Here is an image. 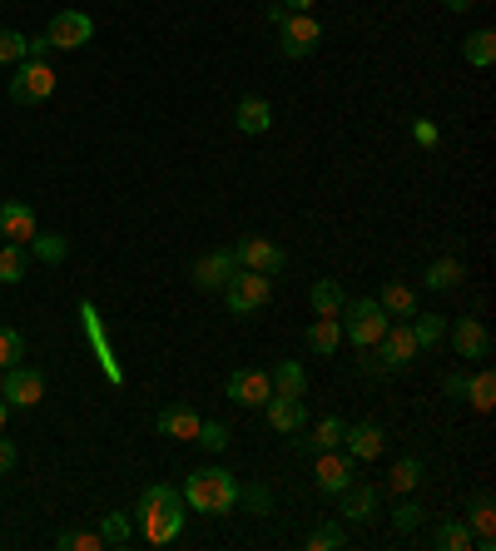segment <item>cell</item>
<instances>
[{"instance_id": "2", "label": "cell", "mask_w": 496, "mask_h": 551, "mask_svg": "<svg viewBox=\"0 0 496 551\" xmlns=\"http://www.w3.org/2000/svg\"><path fill=\"white\" fill-rule=\"evenodd\" d=\"M179 497H184V507H194L204 517H224V512L239 507V477L229 467H199V472L184 477Z\"/></svg>"}, {"instance_id": "28", "label": "cell", "mask_w": 496, "mask_h": 551, "mask_svg": "<svg viewBox=\"0 0 496 551\" xmlns=\"http://www.w3.org/2000/svg\"><path fill=\"white\" fill-rule=\"evenodd\" d=\"M338 343H343V323H338V318H318V323L308 328V348H313L318 358L338 353Z\"/></svg>"}, {"instance_id": "14", "label": "cell", "mask_w": 496, "mask_h": 551, "mask_svg": "<svg viewBox=\"0 0 496 551\" xmlns=\"http://www.w3.org/2000/svg\"><path fill=\"white\" fill-rule=\"evenodd\" d=\"M452 348H457V358H487V353H492L487 323H482V318H457V323H452Z\"/></svg>"}, {"instance_id": "11", "label": "cell", "mask_w": 496, "mask_h": 551, "mask_svg": "<svg viewBox=\"0 0 496 551\" xmlns=\"http://www.w3.org/2000/svg\"><path fill=\"white\" fill-rule=\"evenodd\" d=\"M229 398H234L239 408H263V403L273 398V383H268V373H258V368H239V373H229Z\"/></svg>"}, {"instance_id": "35", "label": "cell", "mask_w": 496, "mask_h": 551, "mask_svg": "<svg viewBox=\"0 0 496 551\" xmlns=\"http://www.w3.org/2000/svg\"><path fill=\"white\" fill-rule=\"evenodd\" d=\"M100 537H105V547H129V542H134V527H129L124 512H110V517L100 522Z\"/></svg>"}, {"instance_id": "27", "label": "cell", "mask_w": 496, "mask_h": 551, "mask_svg": "<svg viewBox=\"0 0 496 551\" xmlns=\"http://www.w3.org/2000/svg\"><path fill=\"white\" fill-rule=\"evenodd\" d=\"M25 249H30V259H40V264H65V254H70V239L35 229V239H30Z\"/></svg>"}, {"instance_id": "21", "label": "cell", "mask_w": 496, "mask_h": 551, "mask_svg": "<svg viewBox=\"0 0 496 551\" xmlns=\"http://www.w3.org/2000/svg\"><path fill=\"white\" fill-rule=\"evenodd\" d=\"M154 422H159V432H164V437H184V442H194L204 417L194 413L189 403H174V408H164V413L154 417Z\"/></svg>"}, {"instance_id": "15", "label": "cell", "mask_w": 496, "mask_h": 551, "mask_svg": "<svg viewBox=\"0 0 496 551\" xmlns=\"http://www.w3.org/2000/svg\"><path fill=\"white\" fill-rule=\"evenodd\" d=\"M35 214H30V204H20V199H5L0 204V239L5 244H30L35 239Z\"/></svg>"}, {"instance_id": "48", "label": "cell", "mask_w": 496, "mask_h": 551, "mask_svg": "<svg viewBox=\"0 0 496 551\" xmlns=\"http://www.w3.org/2000/svg\"><path fill=\"white\" fill-rule=\"evenodd\" d=\"M447 10H467V5H477V0H442Z\"/></svg>"}, {"instance_id": "10", "label": "cell", "mask_w": 496, "mask_h": 551, "mask_svg": "<svg viewBox=\"0 0 496 551\" xmlns=\"http://www.w3.org/2000/svg\"><path fill=\"white\" fill-rule=\"evenodd\" d=\"M377 348H382V363H387L392 373H402V368H412V358L422 353L407 323H387V333L377 338Z\"/></svg>"}, {"instance_id": "46", "label": "cell", "mask_w": 496, "mask_h": 551, "mask_svg": "<svg viewBox=\"0 0 496 551\" xmlns=\"http://www.w3.org/2000/svg\"><path fill=\"white\" fill-rule=\"evenodd\" d=\"M283 15H288V5L278 0V5H268V25H283Z\"/></svg>"}, {"instance_id": "37", "label": "cell", "mask_w": 496, "mask_h": 551, "mask_svg": "<svg viewBox=\"0 0 496 551\" xmlns=\"http://www.w3.org/2000/svg\"><path fill=\"white\" fill-rule=\"evenodd\" d=\"M343 542H348V532H343L338 522H323V527L308 532V551H338Z\"/></svg>"}, {"instance_id": "13", "label": "cell", "mask_w": 496, "mask_h": 551, "mask_svg": "<svg viewBox=\"0 0 496 551\" xmlns=\"http://www.w3.org/2000/svg\"><path fill=\"white\" fill-rule=\"evenodd\" d=\"M343 447H348L353 462H377L382 447H387V432H382L377 422H353V427L343 432Z\"/></svg>"}, {"instance_id": "39", "label": "cell", "mask_w": 496, "mask_h": 551, "mask_svg": "<svg viewBox=\"0 0 496 551\" xmlns=\"http://www.w3.org/2000/svg\"><path fill=\"white\" fill-rule=\"evenodd\" d=\"M204 452H229V427L224 422H199V437H194Z\"/></svg>"}, {"instance_id": "9", "label": "cell", "mask_w": 496, "mask_h": 551, "mask_svg": "<svg viewBox=\"0 0 496 551\" xmlns=\"http://www.w3.org/2000/svg\"><path fill=\"white\" fill-rule=\"evenodd\" d=\"M0 398H5L10 408H35V403L45 398V373H40V368H25V363L5 368V378H0Z\"/></svg>"}, {"instance_id": "41", "label": "cell", "mask_w": 496, "mask_h": 551, "mask_svg": "<svg viewBox=\"0 0 496 551\" xmlns=\"http://www.w3.org/2000/svg\"><path fill=\"white\" fill-rule=\"evenodd\" d=\"M422 517H427V512H422L417 502H402V507L392 512V527H397V532H412V527H422Z\"/></svg>"}, {"instance_id": "12", "label": "cell", "mask_w": 496, "mask_h": 551, "mask_svg": "<svg viewBox=\"0 0 496 551\" xmlns=\"http://www.w3.org/2000/svg\"><path fill=\"white\" fill-rule=\"evenodd\" d=\"M353 467H358V462H353L348 452H333V447H328V452L318 457V467H313V477H318V492L338 497V492L353 482Z\"/></svg>"}, {"instance_id": "20", "label": "cell", "mask_w": 496, "mask_h": 551, "mask_svg": "<svg viewBox=\"0 0 496 551\" xmlns=\"http://www.w3.org/2000/svg\"><path fill=\"white\" fill-rule=\"evenodd\" d=\"M338 497H343V517L348 522H372L377 517V487H368V482H348Z\"/></svg>"}, {"instance_id": "5", "label": "cell", "mask_w": 496, "mask_h": 551, "mask_svg": "<svg viewBox=\"0 0 496 551\" xmlns=\"http://www.w3.org/2000/svg\"><path fill=\"white\" fill-rule=\"evenodd\" d=\"M224 293H229V313H258V308H268V293H273V278L268 274H253V269H239V274L224 283Z\"/></svg>"}, {"instance_id": "26", "label": "cell", "mask_w": 496, "mask_h": 551, "mask_svg": "<svg viewBox=\"0 0 496 551\" xmlns=\"http://www.w3.org/2000/svg\"><path fill=\"white\" fill-rule=\"evenodd\" d=\"M462 278H467V264H462V259H437V264H427V288H432V293H452Z\"/></svg>"}, {"instance_id": "47", "label": "cell", "mask_w": 496, "mask_h": 551, "mask_svg": "<svg viewBox=\"0 0 496 551\" xmlns=\"http://www.w3.org/2000/svg\"><path fill=\"white\" fill-rule=\"evenodd\" d=\"M288 10H313V0H283Z\"/></svg>"}, {"instance_id": "8", "label": "cell", "mask_w": 496, "mask_h": 551, "mask_svg": "<svg viewBox=\"0 0 496 551\" xmlns=\"http://www.w3.org/2000/svg\"><path fill=\"white\" fill-rule=\"evenodd\" d=\"M95 40V20L85 15V10H60L50 25H45V45H55V50H80V45H90Z\"/></svg>"}, {"instance_id": "29", "label": "cell", "mask_w": 496, "mask_h": 551, "mask_svg": "<svg viewBox=\"0 0 496 551\" xmlns=\"http://www.w3.org/2000/svg\"><path fill=\"white\" fill-rule=\"evenodd\" d=\"M477 542V532L467 527V522H442L437 532H432V547L437 551H472Z\"/></svg>"}, {"instance_id": "7", "label": "cell", "mask_w": 496, "mask_h": 551, "mask_svg": "<svg viewBox=\"0 0 496 551\" xmlns=\"http://www.w3.org/2000/svg\"><path fill=\"white\" fill-rule=\"evenodd\" d=\"M234 259H239V269H253V274H283V264H288V254L273 244V239H263V234H244L239 244H234Z\"/></svg>"}, {"instance_id": "18", "label": "cell", "mask_w": 496, "mask_h": 551, "mask_svg": "<svg viewBox=\"0 0 496 551\" xmlns=\"http://www.w3.org/2000/svg\"><path fill=\"white\" fill-rule=\"evenodd\" d=\"M467 527L477 532V542L472 547H482V551H496V502H492V492H477L472 497V517H467Z\"/></svg>"}, {"instance_id": "16", "label": "cell", "mask_w": 496, "mask_h": 551, "mask_svg": "<svg viewBox=\"0 0 496 551\" xmlns=\"http://www.w3.org/2000/svg\"><path fill=\"white\" fill-rule=\"evenodd\" d=\"M239 274V259H234V249H214V254H204L199 264H194V283L199 288H224L229 278Z\"/></svg>"}, {"instance_id": "6", "label": "cell", "mask_w": 496, "mask_h": 551, "mask_svg": "<svg viewBox=\"0 0 496 551\" xmlns=\"http://www.w3.org/2000/svg\"><path fill=\"white\" fill-rule=\"evenodd\" d=\"M318 40H323V30H318V20H313L308 10H288V15H283V25H278V45H283V55H288V60L313 55V50H318Z\"/></svg>"}, {"instance_id": "3", "label": "cell", "mask_w": 496, "mask_h": 551, "mask_svg": "<svg viewBox=\"0 0 496 551\" xmlns=\"http://www.w3.org/2000/svg\"><path fill=\"white\" fill-rule=\"evenodd\" d=\"M338 323H343V333H348L353 348H377V338L387 333V313H382L377 298H353V303H343Z\"/></svg>"}, {"instance_id": "42", "label": "cell", "mask_w": 496, "mask_h": 551, "mask_svg": "<svg viewBox=\"0 0 496 551\" xmlns=\"http://www.w3.org/2000/svg\"><path fill=\"white\" fill-rule=\"evenodd\" d=\"M239 502H248L258 517H263V512H273V492H268V487H248V492L239 487Z\"/></svg>"}, {"instance_id": "25", "label": "cell", "mask_w": 496, "mask_h": 551, "mask_svg": "<svg viewBox=\"0 0 496 551\" xmlns=\"http://www.w3.org/2000/svg\"><path fill=\"white\" fill-rule=\"evenodd\" d=\"M377 303H382V313H387V318H402V323H407V318L422 308V303H417V293H412L407 283H387Z\"/></svg>"}, {"instance_id": "1", "label": "cell", "mask_w": 496, "mask_h": 551, "mask_svg": "<svg viewBox=\"0 0 496 551\" xmlns=\"http://www.w3.org/2000/svg\"><path fill=\"white\" fill-rule=\"evenodd\" d=\"M134 522H139V537L149 547H169L184 532V497H179V487H144L139 507H134Z\"/></svg>"}, {"instance_id": "38", "label": "cell", "mask_w": 496, "mask_h": 551, "mask_svg": "<svg viewBox=\"0 0 496 551\" xmlns=\"http://www.w3.org/2000/svg\"><path fill=\"white\" fill-rule=\"evenodd\" d=\"M55 547L60 551H105V537H100V532H60Z\"/></svg>"}, {"instance_id": "17", "label": "cell", "mask_w": 496, "mask_h": 551, "mask_svg": "<svg viewBox=\"0 0 496 551\" xmlns=\"http://www.w3.org/2000/svg\"><path fill=\"white\" fill-rule=\"evenodd\" d=\"M263 408H268V427H273V432H283V437L308 427V408H303V398H278V393H273Z\"/></svg>"}, {"instance_id": "30", "label": "cell", "mask_w": 496, "mask_h": 551, "mask_svg": "<svg viewBox=\"0 0 496 551\" xmlns=\"http://www.w3.org/2000/svg\"><path fill=\"white\" fill-rule=\"evenodd\" d=\"M462 55H467V65L487 70V65L496 60V35H492V30H472V35L462 40Z\"/></svg>"}, {"instance_id": "32", "label": "cell", "mask_w": 496, "mask_h": 551, "mask_svg": "<svg viewBox=\"0 0 496 551\" xmlns=\"http://www.w3.org/2000/svg\"><path fill=\"white\" fill-rule=\"evenodd\" d=\"M417 482H422V462H417V457H397L392 472H387V487H392V492H412Z\"/></svg>"}, {"instance_id": "43", "label": "cell", "mask_w": 496, "mask_h": 551, "mask_svg": "<svg viewBox=\"0 0 496 551\" xmlns=\"http://www.w3.org/2000/svg\"><path fill=\"white\" fill-rule=\"evenodd\" d=\"M412 139H417L422 149H437V139H442V130H437L432 120H417V125H412Z\"/></svg>"}, {"instance_id": "36", "label": "cell", "mask_w": 496, "mask_h": 551, "mask_svg": "<svg viewBox=\"0 0 496 551\" xmlns=\"http://www.w3.org/2000/svg\"><path fill=\"white\" fill-rule=\"evenodd\" d=\"M30 55V35L20 30H0V65H20Z\"/></svg>"}, {"instance_id": "19", "label": "cell", "mask_w": 496, "mask_h": 551, "mask_svg": "<svg viewBox=\"0 0 496 551\" xmlns=\"http://www.w3.org/2000/svg\"><path fill=\"white\" fill-rule=\"evenodd\" d=\"M234 125H239V135H268V125H273V105H268L263 95H244L239 110H234Z\"/></svg>"}, {"instance_id": "45", "label": "cell", "mask_w": 496, "mask_h": 551, "mask_svg": "<svg viewBox=\"0 0 496 551\" xmlns=\"http://www.w3.org/2000/svg\"><path fill=\"white\" fill-rule=\"evenodd\" d=\"M467 373H447V398H457V403H467Z\"/></svg>"}, {"instance_id": "44", "label": "cell", "mask_w": 496, "mask_h": 551, "mask_svg": "<svg viewBox=\"0 0 496 551\" xmlns=\"http://www.w3.org/2000/svg\"><path fill=\"white\" fill-rule=\"evenodd\" d=\"M15 462H20L15 442H10V437H0V477H10V472H15Z\"/></svg>"}, {"instance_id": "23", "label": "cell", "mask_w": 496, "mask_h": 551, "mask_svg": "<svg viewBox=\"0 0 496 551\" xmlns=\"http://www.w3.org/2000/svg\"><path fill=\"white\" fill-rule=\"evenodd\" d=\"M268 383H273L278 398H303V393H308V368H303V363H278V368L268 373Z\"/></svg>"}, {"instance_id": "31", "label": "cell", "mask_w": 496, "mask_h": 551, "mask_svg": "<svg viewBox=\"0 0 496 551\" xmlns=\"http://www.w3.org/2000/svg\"><path fill=\"white\" fill-rule=\"evenodd\" d=\"M30 274V249L25 244H5L0 249V283H20Z\"/></svg>"}, {"instance_id": "49", "label": "cell", "mask_w": 496, "mask_h": 551, "mask_svg": "<svg viewBox=\"0 0 496 551\" xmlns=\"http://www.w3.org/2000/svg\"><path fill=\"white\" fill-rule=\"evenodd\" d=\"M5 417H10V403H5V398H0V427H5Z\"/></svg>"}, {"instance_id": "34", "label": "cell", "mask_w": 496, "mask_h": 551, "mask_svg": "<svg viewBox=\"0 0 496 551\" xmlns=\"http://www.w3.org/2000/svg\"><path fill=\"white\" fill-rule=\"evenodd\" d=\"M343 432H348V422H343V417H323V422L313 427V437H308V442H313L318 452H328V447H343Z\"/></svg>"}, {"instance_id": "22", "label": "cell", "mask_w": 496, "mask_h": 551, "mask_svg": "<svg viewBox=\"0 0 496 551\" xmlns=\"http://www.w3.org/2000/svg\"><path fill=\"white\" fill-rule=\"evenodd\" d=\"M407 328H412L417 348H427V353H432V348L447 338V318H442V313H422V308H417V313L407 318Z\"/></svg>"}, {"instance_id": "40", "label": "cell", "mask_w": 496, "mask_h": 551, "mask_svg": "<svg viewBox=\"0 0 496 551\" xmlns=\"http://www.w3.org/2000/svg\"><path fill=\"white\" fill-rule=\"evenodd\" d=\"M20 358H25V338H20L15 328H0V373L15 368Z\"/></svg>"}, {"instance_id": "33", "label": "cell", "mask_w": 496, "mask_h": 551, "mask_svg": "<svg viewBox=\"0 0 496 551\" xmlns=\"http://www.w3.org/2000/svg\"><path fill=\"white\" fill-rule=\"evenodd\" d=\"M467 403H472L477 413H492L496 408V378L492 373H477V378L467 383Z\"/></svg>"}, {"instance_id": "4", "label": "cell", "mask_w": 496, "mask_h": 551, "mask_svg": "<svg viewBox=\"0 0 496 551\" xmlns=\"http://www.w3.org/2000/svg\"><path fill=\"white\" fill-rule=\"evenodd\" d=\"M55 70L40 60V55H25L20 65H15V75H10V100L15 105H40V100H50L55 95Z\"/></svg>"}, {"instance_id": "24", "label": "cell", "mask_w": 496, "mask_h": 551, "mask_svg": "<svg viewBox=\"0 0 496 551\" xmlns=\"http://www.w3.org/2000/svg\"><path fill=\"white\" fill-rule=\"evenodd\" d=\"M308 303H313V313H318V318H338L348 298H343L338 278H318V283H313V293H308Z\"/></svg>"}]
</instances>
